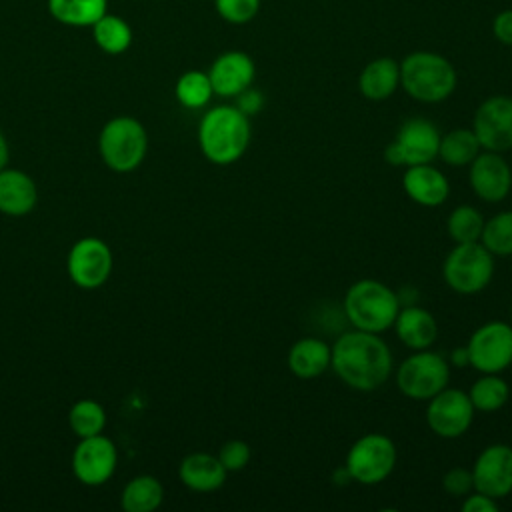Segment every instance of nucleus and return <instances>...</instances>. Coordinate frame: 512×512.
I'll return each instance as SVG.
<instances>
[{
  "instance_id": "nucleus-1",
  "label": "nucleus",
  "mask_w": 512,
  "mask_h": 512,
  "mask_svg": "<svg viewBox=\"0 0 512 512\" xmlns=\"http://www.w3.org/2000/svg\"><path fill=\"white\" fill-rule=\"evenodd\" d=\"M330 368L350 388L372 392L386 384L392 374V352L374 332L350 330L330 346Z\"/></svg>"
},
{
  "instance_id": "nucleus-2",
  "label": "nucleus",
  "mask_w": 512,
  "mask_h": 512,
  "mask_svg": "<svg viewBox=\"0 0 512 512\" xmlns=\"http://www.w3.org/2000/svg\"><path fill=\"white\" fill-rule=\"evenodd\" d=\"M252 138L248 116L236 106H214L200 118L198 146L204 158L216 166L238 162Z\"/></svg>"
},
{
  "instance_id": "nucleus-3",
  "label": "nucleus",
  "mask_w": 512,
  "mask_h": 512,
  "mask_svg": "<svg viewBox=\"0 0 512 512\" xmlns=\"http://www.w3.org/2000/svg\"><path fill=\"white\" fill-rule=\"evenodd\" d=\"M458 74L452 62L436 52L418 50L400 62V86L424 104H438L452 96Z\"/></svg>"
},
{
  "instance_id": "nucleus-4",
  "label": "nucleus",
  "mask_w": 512,
  "mask_h": 512,
  "mask_svg": "<svg viewBox=\"0 0 512 512\" xmlns=\"http://www.w3.org/2000/svg\"><path fill=\"white\" fill-rule=\"evenodd\" d=\"M400 310L396 292L380 280H356L344 294V314L352 328L364 332H386L394 326Z\"/></svg>"
},
{
  "instance_id": "nucleus-5",
  "label": "nucleus",
  "mask_w": 512,
  "mask_h": 512,
  "mask_svg": "<svg viewBox=\"0 0 512 512\" xmlns=\"http://www.w3.org/2000/svg\"><path fill=\"white\" fill-rule=\"evenodd\" d=\"M98 152L102 162L114 172L136 170L148 152V132L144 124L132 116H116L108 120L98 134Z\"/></svg>"
},
{
  "instance_id": "nucleus-6",
  "label": "nucleus",
  "mask_w": 512,
  "mask_h": 512,
  "mask_svg": "<svg viewBox=\"0 0 512 512\" xmlns=\"http://www.w3.org/2000/svg\"><path fill=\"white\" fill-rule=\"evenodd\" d=\"M442 276L450 290L464 296L478 294L494 276V256L480 242L454 244L444 258Z\"/></svg>"
},
{
  "instance_id": "nucleus-7",
  "label": "nucleus",
  "mask_w": 512,
  "mask_h": 512,
  "mask_svg": "<svg viewBox=\"0 0 512 512\" xmlns=\"http://www.w3.org/2000/svg\"><path fill=\"white\" fill-rule=\"evenodd\" d=\"M396 444L390 436L380 432H368L360 436L346 454V470L352 482L374 486L384 482L396 466Z\"/></svg>"
},
{
  "instance_id": "nucleus-8",
  "label": "nucleus",
  "mask_w": 512,
  "mask_h": 512,
  "mask_svg": "<svg viewBox=\"0 0 512 512\" xmlns=\"http://www.w3.org/2000/svg\"><path fill=\"white\" fill-rule=\"evenodd\" d=\"M450 382V364L432 350H416L396 368V386L410 400H430Z\"/></svg>"
},
{
  "instance_id": "nucleus-9",
  "label": "nucleus",
  "mask_w": 512,
  "mask_h": 512,
  "mask_svg": "<svg viewBox=\"0 0 512 512\" xmlns=\"http://www.w3.org/2000/svg\"><path fill=\"white\" fill-rule=\"evenodd\" d=\"M440 130L428 118H408L396 138L384 148V160L392 166L430 164L438 158Z\"/></svg>"
},
{
  "instance_id": "nucleus-10",
  "label": "nucleus",
  "mask_w": 512,
  "mask_h": 512,
  "mask_svg": "<svg viewBox=\"0 0 512 512\" xmlns=\"http://www.w3.org/2000/svg\"><path fill=\"white\" fill-rule=\"evenodd\" d=\"M114 256L110 246L96 236H84L72 244L66 256L70 280L82 290L104 286L112 274Z\"/></svg>"
},
{
  "instance_id": "nucleus-11",
  "label": "nucleus",
  "mask_w": 512,
  "mask_h": 512,
  "mask_svg": "<svg viewBox=\"0 0 512 512\" xmlns=\"http://www.w3.org/2000/svg\"><path fill=\"white\" fill-rule=\"evenodd\" d=\"M466 350L472 368L482 374H500L512 364V324L490 320L478 326Z\"/></svg>"
},
{
  "instance_id": "nucleus-12",
  "label": "nucleus",
  "mask_w": 512,
  "mask_h": 512,
  "mask_svg": "<svg viewBox=\"0 0 512 512\" xmlns=\"http://www.w3.org/2000/svg\"><path fill=\"white\" fill-rule=\"evenodd\" d=\"M72 474L84 486H102L106 484L118 466L116 444L104 436H86L78 438V444L72 452Z\"/></svg>"
},
{
  "instance_id": "nucleus-13",
  "label": "nucleus",
  "mask_w": 512,
  "mask_h": 512,
  "mask_svg": "<svg viewBox=\"0 0 512 512\" xmlns=\"http://www.w3.org/2000/svg\"><path fill=\"white\" fill-rule=\"evenodd\" d=\"M474 406L468 392L456 388H444L428 400L426 424L440 438H460L468 432L474 420Z\"/></svg>"
},
{
  "instance_id": "nucleus-14",
  "label": "nucleus",
  "mask_w": 512,
  "mask_h": 512,
  "mask_svg": "<svg viewBox=\"0 0 512 512\" xmlns=\"http://www.w3.org/2000/svg\"><path fill=\"white\" fill-rule=\"evenodd\" d=\"M472 130L484 150H512V96L496 94L486 98L474 112Z\"/></svg>"
},
{
  "instance_id": "nucleus-15",
  "label": "nucleus",
  "mask_w": 512,
  "mask_h": 512,
  "mask_svg": "<svg viewBox=\"0 0 512 512\" xmlns=\"http://www.w3.org/2000/svg\"><path fill=\"white\" fill-rule=\"evenodd\" d=\"M474 490L496 500L512 492V448L508 444L486 446L472 466Z\"/></svg>"
},
{
  "instance_id": "nucleus-16",
  "label": "nucleus",
  "mask_w": 512,
  "mask_h": 512,
  "mask_svg": "<svg viewBox=\"0 0 512 512\" xmlns=\"http://www.w3.org/2000/svg\"><path fill=\"white\" fill-rule=\"evenodd\" d=\"M468 180L472 192L490 204L502 202L512 188V170L500 152L484 150L470 164Z\"/></svg>"
},
{
  "instance_id": "nucleus-17",
  "label": "nucleus",
  "mask_w": 512,
  "mask_h": 512,
  "mask_svg": "<svg viewBox=\"0 0 512 512\" xmlns=\"http://www.w3.org/2000/svg\"><path fill=\"white\" fill-rule=\"evenodd\" d=\"M254 76V60L242 50H228L220 54L208 70L212 90L222 98H236L240 92L252 86Z\"/></svg>"
},
{
  "instance_id": "nucleus-18",
  "label": "nucleus",
  "mask_w": 512,
  "mask_h": 512,
  "mask_svg": "<svg viewBox=\"0 0 512 512\" xmlns=\"http://www.w3.org/2000/svg\"><path fill=\"white\" fill-rule=\"evenodd\" d=\"M402 188L412 202L424 208H436L444 204L450 194L448 178L436 166H432V162L406 166Z\"/></svg>"
},
{
  "instance_id": "nucleus-19",
  "label": "nucleus",
  "mask_w": 512,
  "mask_h": 512,
  "mask_svg": "<svg viewBox=\"0 0 512 512\" xmlns=\"http://www.w3.org/2000/svg\"><path fill=\"white\" fill-rule=\"evenodd\" d=\"M38 188L32 176L18 168L0 170V212L6 216H26L36 208Z\"/></svg>"
},
{
  "instance_id": "nucleus-20",
  "label": "nucleus",
  "mask_w": 512,
  "mask_h": 512,
  "mask_svg": "<svg viewBox=\"0 0 512 512\" xmlns=\"http://www.w3.org/2000/svg\"><path fill=\"white\" fill-rule=\"evenodd\" d=\"M392 328L398 340L410 350H426L438 338V322L432 312L414 304L398 310Z\"/></svg>"
},
{
  "instance_id": "nucleus-21",
  "label": "nucleus",
  "mask_w": 512,
  "mask_h": 512,
  "mask_svg": "<svg viewBox=\"0 0 512 512\" xmlns=\"http://www.w3.org/2000/svg\"><path fill=\"white\" fill-rule=\"evenodd\" d=\"M226 468L218 456L208 452H192L178 466L180 482L194 492H214L226 482Z\"/></svg>"
},
{
  "instance_id": "nucleus-22",
  "label": "nucleus",
  "mask_w": 512,
  "mask_h": 512,
  "mask_svg": "<svg viewBox=\"0 0 512 512\" xmlns=\"http://www.w3.org/2000/svg\"><path fill=\"white\" fill-rule=\"evenodd\" d=\"M332 348L322 338L306 336L296 340L288 350V370L302 380L318 378L330 368Z\"/></svg>"
},
{
  "instance_id": "nucleus-23",
  "label": "nucleus",
  "mask_w": 512,
  "mask_h": 512,
  "mask_svg": "<svg viewBox=\"0 0 512 512\" xmlns=\"http://www.w3.org/2000/svg\"><path fill=\"white\" fill-rule=\"evenodd\" d=\"M400 86V64L394 58L382 56L364 66L358 76V90L366 100H388Z\"/></svg>"
},
{
  "instance_id": "nucleus-24",
  "label": "nucleus",
  "mask_w": 512,
  "mask_h": 512,
  "mask_svg": "<svg viewBox=\"0 0 512 512\" xmlns=\"http://www.w3.org/2000/svg\"><path fill=\"white\" fill-rule=\"evenodd\" d=\"M164 500V486L152 474L134 476L120 494V508L124 512H154Z\"/></svg>"
},
{
  "instance_id": "nucleus-25",
  "label": "nucleus",
  "mask_w": 512,
  "mask_h": 512,
  "mask_svg": "<svg viewBox=\"0 0 512 512\" xmlns=\"http://www.w3.org/2000/svg\"><path fill=\"white\" fill-rule=\"evenodd\" d=\"M50 16L72 28H90L108 12V0H48Z\"/></svg>"
},
{
  "instance_id": "nucleus-26",
  "label": "nucleus",
  "mask_w": 512,
  "mask_h": 512,
  "mask_svg": "<svg viewBox=\"0 0 512 512\" xmlns=\"http://www.w3.org/2000/svg\"><path fill=\"white\" fill-rule=\"evenodd\" d=\"M482 146L472 128H454L440 136L438 158L454 168L468 166L478 154Z\"/></svg>"
},
{
  "instance_id": "nucleus-27",
  "label": "nucleus",
  "mask_w": 512,
  "mask_h": 512,
  "mask_svg": "<svg viewBox=\"0 0 512 512\" xmlns=\"http://www.w3.org/2000/svg\"><path fill=\"white\" fill-rule=\"evenodd\" d=\"M90 28L96 46L110 56L126 52L132 44V28L122 16L106 12Z\"/></svg>"
},
{
  "instance_id": "nucleus-28",
  "label": "nucleus",
  "mask_w": 512,
  "mask_h": 512,
  "mask_svg": "<svg viewBox=\"0 0 512 512\" xmlns=\"http://www.w3.org/2000/svg\"><path fill=\"white\" fill-rule=\"evenodd\" d=\"M510 396V388L504 378L498 374H482L468 390V398L474 410L496 412L500 410Z\"/></svg>"
},
{
  "instance_id": "nucleus-29",
  "label": "nucleus",
  "mask_w": 512,
  "mask_h": 512,
  "mask_svg": "<svg viewBox=\"0 0 512 512\" xmlns=\"http://www.w3.org/2000/svg\"><path fill=\"white\" fill-rule=\"evenodd\" d=\"M68 426L78 438L102 434L106 426V410L94 398L76 400L68 410Z\"/></svg>"
},
{
  "instance_id": "nucleus-30",
  "label": "nucleus",
  "mask_w": 512,
  "mask_h": 512,
  "mask_svg": "<svg viewBox=\"0 0 512 512\" xmlns=\"http://www.w3.org/2000/svg\"><path fill=\"white\" fill-rule=\"evenodd\" d=\"M484 222L486 220L480 214V210H476L470 204H460L450 212V216L446 220V230H448V236L454 244L480 242Z\"/></svg>"
},
{
  "instance_id": "nucleus-31",
  "label": "nucleus",
  "mask_w": 512,
  "mask_h": 512,
  "mask_svg": "<svg viewBox=\"0 0 512 512\" xmlns=\"http://www.w3.org/2000/svg\"><path fill=\"white\" fill-rule=\"evenodd\" d=\"M174 94H176V100L184 108H190V110L204 108L210 102L212 94H214L210 78H208V72H200V70L184 72L176 80Z\"/></svg>"
},
{
  "instance_id": "nucleus-32",
  "label": "nucleus",
  "mask_w": 512,
  "mask_h": 512,
  "mask_svg": "<svg viewBox=\"0 0 512 512\" xmlns=\"http://www.w3.org/2000/svg\"><path fill=\"white\" fill-rule=\"evenodd\" d=\"M480 244L492 256H512V210L498 212L484 222Z\"/></svg>"
},
{
  "instance_id": "nucleus-33",
  "label": "nucleus",
  "mask_w": 512,
  "mask_h": 512,
  "mask_svg": "<svg viewBox=\"0 0 512 512\" xmlns=\"http://www.w3.org/2000/svg\"><path fill=\"white\" fill-rule=\"evenodd\" d=\"M214 8L222 20L230 24H246L258 14L260 0H214Z\"/></svg>"
},
{
  "instance_id": "nucleus-34",
  "label": "nucleus",
  "mask_w": 512,
  "mask_h": 512,
  "mask_svg": "<svg viewBox=\"0 0 512 512\" xmlns=\"http://www.w3.org/2000/svg\"><path fill=\"white\" fill-rule=\"evenodd\" d=\"M218 460L226 472H240L250 462V446L244 440H228L220 446Z\"/></svg>"
},
{
  "instance_id": "nucleus-35",
  "label": "nucleus",
  "mask_w": 512,
  "mask_h": 512,
  "mask_svg": "<svg viewBox=\"0 0 512 512\" xmlns=\"http://www.w3.org/2000/svg\"><path fill=\"white\" fill-rule=\"evenodd\" d=\"M442 488L454 496V498H464L466 494H470L474 490V478H472V470L462 468V466H454L450 468L444 476H442Z\"/></svg>"
},
{
  "instance_id": "nucleus-36",
  "label": "nucleus",
  "mask_w": 512,
  "mask_h": 512,
  "mask_svg": "<svg viewBox=\"0 0 512 512\" xmlns=\"http://www.w3.org/2000/svg\"><path fill=\"white\" fill-rule=\"evenodd\" d=\"M496 510H498V500L478 490H472L462 500V512H496Z\"/></svg>"
},
{
  "instance_id": "nucleus-37",
  "label": "nucleus",
  "mask_w": 512,
  "mask_h": 512,
  "mask_svg": "<svg viewBox=\"0 0 512 512\" xmlns=\"http://www.w3.org/2000/svg\"><path fill=\"white\" fill-rule=\"evenodd\" d=\"M492 32L496 40L504 46H512V10H502L494 22H492Z\"/></svg>"
},
{
  "instance_id": "nucleus-38",
  "label": "nucleus",
  "mask_w": 512,
  "mask_h": 512,
  "mask_svg": "<svg viewBox=\"0 0 512 512\" xmlns=\"http://www.w3.org/2000/svg\"><path fill=\"white\" fill-rule=\"evenodd\" d=\"M262 104H264V98H262V94H260L258 90H254V88H246L244 92H240V94L236 96V108L242 110L246 116L256 114V112L262 108Z\"/></svg>"
},
{
  "instance_id": "nucleus-39",
  "label": "nucleus",
  "mask_w": 512,
  "mask_h": 512,
  "mask_svg": "<svg viewBox=\"0 0 512 512\" xmlns=\"http://www.w3.org/2000/svg\"><path fill=\"white\" fill-rule=\"evenodd\" d=\"M450 362H452L456 368H464V366H470V360H468V350H466V346L454 348V350H452V354H450Z\"/></svg>"
},
{
  "instance_id": "nucleus-40",
  "label": "nucleus",
  "mask_w": 512,
  "mask_h": 512,
  "mask_svg": "<svg viewBox=\"0 0 512 512\" xmlns=\"http://www.w3.org/2000/svg\"><path fill=\"white\" fill-rule=\"evenodd\" d=\"M10 160V148H8V140L4 136V132L0 130V170L8 166Z\"/></svg>"
},
{
  "instance_id": "nucleus-41",
  "label": "nucleus",
  "mask_w": 512,
  "mask_h": 512,
  "mask_svg": "<svg viewBox=\"0 0 512 512\" xmlns=\"http://www.w3.org/2000/svg\"><path fill=\"white\" fill-rule=\"evenodd\" d=\"M334 482H336V484H348V482H352L350 472L346 470V466H342V468H338V470H336V474H334Z\"/></svg>"
},
{
  "instance_id": "nucleus-42",
  "label": "nucleus",
  "mask_w": 512,
  "mask_h": 512,
  "mask_svg": "<svg viewBox=\"0 0 512 512\" xmlns=\"http://www.w3.org/2000/svg\"><path fill=\"white\" fill-rule=\"evenodd\" d=\"M510 320H512V306H510Z\"/></svg>"
},
{
  "instance_id": "nucleus-43",
  "label": "nucleus",
  "mask_w": 512,
  "mask_h": 512,
  "mask_svg": "<svg viewBox=\"0 0 512 512\" xmlns=\"http://www.w3.org/2000/svg\"><path fill=\"white\" fill-rule=\"evenodd\" d=\"M510 366H512V364H510Z\"/></svg>"
}]
</instances>
